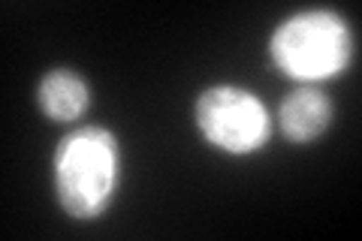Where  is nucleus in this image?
I'll use <instances>...</instances> for the list:
<instances>
[{
    "label": "nucleus",
    "mask_w": 362,
    "mask_h": 241,
    "mask_svg": "<svg viewBox=\"0 0 362 241\" xmlns=\"http://www.w3.org/2000/svg\"><path fill=\"white\" fill-rule=\"evenodd\" d=\"M118 139L103 127H78L54 151V190L78 221L103 214L118 184Z\"/></svg>",
    "instance_id": "1"
},
{
    "label": "nucleus",
    "mask_w": 362,
    "mask_h": 241,
    "mask_svg": "<svg viewBox=\"0 0 362 241\" xmlns=\"http://www.w3.org/2000/svg\"><path fill=\"white\" fill-rule=\"evenodd\" d=\"M197 124L214 148L230 154H251L263 148L272 130L263 100L233 85H218L199 94Z\"/></svg>",
    "instance_id": "3"
},
{
    "label": "nucleus",
    "mask_w": 362,
    "mask_h": 241,
    "mask_svg": "<svg viewBox=\"0 0 362 241\" xmlns=\"http://www.w3.org/2000/svg\"><path fill=\"white\" fill-rule=\"evenodd\" d=\"M350 28L332 9H305L278 25L272 57L278 70L299 82H323L350 64Z\"/></svg>",
    "instance_id": "2"
},
{
    "label": "nucleus",
    "mask_w": 362,
    "mask_h": 241,
    "mask_svg": "<svg viewBox=\"0 0 362 241\" xmlns=\"http://www.w3.org/2000/svg\"><path fill=\"white\" fill-rule=\"evenodd\" d=\"M332 121V102L317 88H299L284 97L278 106V124L287 139L293 142H311L317 139Z\"/></svg>",
    "instance_id": "4"
},
{
    "label": "nucleus",
    "mask_w": 362,
    "mask_h": 241,
    "mask_svg": "<svg viewBox=\"0 0 362 241\" xmlns=\"http://www.w3.org/2000/svg\"><path fill=\"white\" fill-rule=\"evenodd\" d=\"M37 100L49 118L76 121L78 114H85V109H88L90 88H88L85 78L73 70H52L40 78Z\"/></svg>",
    "instance_id": "5"
}]
</instances>
